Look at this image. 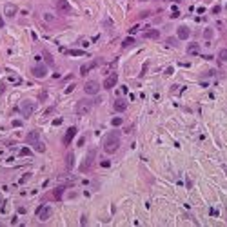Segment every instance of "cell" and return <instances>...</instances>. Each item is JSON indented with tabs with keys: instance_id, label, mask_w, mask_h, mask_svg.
I'll use <instances>...</instances> for the list:
<instances>
[{
	"instance_id": "6da1fadb",
	"label": "cell",
	"mask_w": 227,
	"mask_h": 227,
	"mask_svg": "<svg viewBox=\"0 0 227 227\" xmlns=\"http://www.w3.org/2000/svg\"><path fill=\"white\" fill-rule=\"evenodd\" d=\"M120 147V131H109L104 138V151L107 155H115Z\"/></svg>"
},
{
	"instance_id": "7a4b0ae2",
	"label": "cell",
	"mask_w": 227,
	"mask_h": 227,
	"mask_svg": "<svg viewBox=\"0 0 227 227\" xmlns=\"http://www.w3.org/2000/svg\"><path fill=\"white\" fill-rule=\"evenodd\" d=\"M25 142H27L29 145H33L36 153H44V151H45L44 142H40V133H38V131H29L27 136H25Z\"/></svg>"
},
{
	"instance_id": "3957f363",
	"label": "cell",
	"mask_w": 227,
	"mask_h": 227,
	"mask_svg": "<svg viewBox=\"0 0 227 227\" xmlns=\"http://www.w3.org/2000/svg\"><path fill=\"white\" fill-rule=\"evenodd\" d=\"M91 107H93V102L91 100H87V98H82V100H78V104H76V115H85V113H89L91 111Z\"/></svg>"
},
{
	"instance_id": "277c9868",
	"label": "cell",
	"mask_w": 227,
	"mask_h": 227,
	"mask_svg": "<svg viewBox=\"0 0 227 227\" xmlns=\"http://www.w3.org/2000/svg\"><path fill=\"white\" fill-rule=\"evenodd\" d=\"M95 155H96V149H91L89 155H87V158H84V162L80 164V173H87L91 169V165L95 162Z\"/></svg>"
},
{
	"instance_id": "5b68a950",
	"label": "cell",
	"mask_w": 227,
	"mask_h": 227,
	"mask_svg": "<svg viewBox=\"0 0 227 227\" xmlns=\"http://www.w3.org/2000/svg\"><path fill=\"white\" fill-rule=\"evenodd\" d=\"M20 113L24 115V118H29L31 115H33V111H35V102H31V100H24L22 104H20Z\"/></svg>"
},
{
	"instance_id": "8992f818",
	"label": "cell",
	"mask_w": 227,
	"mask_h": 227,
	"mask_svg": "<svg viewBox=\"0 0 227 227\" xmlns=\"http://www.w3.org/2000/svg\"><path fill=\"white\" fill-rule=\"evenodd\" d=\"M51 215H53V209H51L49 205H40V207L36 209V216H38V220H42V222L49 220Z\"/></svg>"
},
{
	"instance_id": "52a82bcc",
	"label": "cell",
	"mask_w": 227,
	"mask_h": 227,
	"mask_svg": "<svg viewBox=\"0 0 227 227\" xmlns=\"http://www.w3.org/2000/svg\"><path fill=\"white\" fill-rule=\"evenodd\" d=\"M98 91H100V84H98V82L89 80V82L84 84V93H85V95H96Z\"/></svg>"
},
{
	"instance_id": "ba28073f",
	"label": "cell",
	"mask_w": 227,
	"mask_h": 227,
	"mask_svg": "<svg viewBox=\"0 0 227 227\" xmlns=\"http://www.w3.org/2000/svg\"><path fill=\"white\" fill-rule=\"evenodd\" d=\"M31 73H33L36 78H44V76H47V65H44V64L33 65V67H31Z\"/></svg>"
},
{
	"instance_id": "9c48e42d",
	"label": "cell",
	"mask_w": 227,
	"mask_h": 227,
	"mask_svg": "<svg viewBox=\"0 0 227 227\" xmlns=\"http://www.w3.org/2000/svg\"><path fill=\"white\" fill-rule=\"evenodd\" d=\"M56 11L60 15H69L71 13V4L67 0H56Z\"/></svg>"
},
{
	"instance_id": "30bf717a",
	"label": "cell",
	"mask_w": 227,
	"mask_h": 227,
	"mask_svg": "<svg viewBox=\"0 0 227 227\" xmlns=\"http://www.w3.org/2000/svg\"><path fill=\"white\" fill-rule=\"evenodd\" d=\"M76 133H78V129H76L75 125H73V127H69V129L65 131L64 138H62V144H64V145H69V144H71V140L76 136Z\"/></svg>"
},
{
	"instance_id": "8fae6325",
	"label": "cell",
	"mask_w": 227,
	"mask_h": 227,
	"mask_svg": "<svg viewBox=\"0 0 227 227\" xmlns=\"http://www.w3.org/2000/svg\"><path fill=\"white\" fill-rule=\"evenodd\" d=\"M113 109H115L116 113H124V111L127 109V100H125V98H116V100L113 102Z\"/></svg>"
},
{
	"instance_id": "7c38bea8",
	"label": "cell",
	"mask_w": 227,
	"mask_h": 227,
	"mask_svg": "<svg viewBox=\"0 0 227 227\" xmlns=\"http://www.w3.org/2000/svg\"><path fill=\"white\" fill-rule=\"evenodd\" d=\"M116 82H118V76H116V73L109 75V76L104 80V89H113V87L116 85Z\"/></svg>"
},
{
	"instance_id": "4fadbf2b",
	"label": "cell",
	"mask_w": 227,
	"mask_h": 227,
	"mask_svg": "<svg viewBox=\"0 0 227 227\" xmlns=\"http://www.w3.org/2000/svg\"><path fill=\"white\" fill-rule=\"evenodd\" d=\"M16 13H18V7H16L15 4H5V5H4V15H5L7 18H13Z\"/></svg>"
},
{
	"instance_id": "5bb4252c",
	"label": "cell",
	"mask_w": 227,
	"mask_h": 227,
	"mask_svg": "<svg viewBox=\"0 0 227 227\" xmlns=\"http://www.w3.org/2000/svg\"><path fill=\"white\" fill-rule=\"evenodd\" d=\"M176 36H178L180 40H187V38L191 36V31H189V27H187V25H180V27L176 29Z\"/></svg>"
},
{
	"instance_id": "9a60e30c",
	"label": "cell",
	"mask_w": 227,
	"mask_h": 227,
	"mask_svg": "<svg viewBox=\"0 0 227 227\" xmlns=\"http://www.w3.org/2000/svg\"><path fill=\"white\" fill-rule=\"evenodd\" d=\"M42 56H44V60H45V64H47L49 67H55V58H53V55H51L47 49L42 51Z\"/></svg>"
},
{
	"instance_id": "2e32d148",
	"label": "cell",
	"mask_w": 227,
	"mask_h": 227,
	"mask_svg": "<svg viewBox=\"0 0 227 227\" xmlns=\"http://www.w3.org/2000/svg\"><path fill=\"white\" fill-rule=\"evenodd\" d=\"M64 191H65V185H58L51 195H53V200H62V195H64Z\"/></svg>"
},
{
	"instance_id": "e0dca14e",
	"label": "cell",
	"mask_w": 227,
	"mask_h": 227,
	"mask_svg": "<svg viewBox=\"0 0 227 227\" xmlns=\"http://www.w3.org/2000/svg\"><path fill=\"white\" fill-rule=\"evenodd\" d=\"M144 38H151V40H158L160 38V31L158 29H149L145 35H144Z\"/></svg>"
},
{
	"instance_id": "ac0fdd59",
	"label": "cell",
	"mask_w": 227,
	"mask_h": 227,
	"mask_svg": "<svg viewBox=\"0 0 227 227\" xmlns=\"http://www.w3.org/2000/svg\"><path fill=\"white\" fill-rule=\"evenodd\" d=\"M187 53H189V55H198V53H200V45H198L196 42H191V44L187 45Z\"/></svg>"
},
{
	"instance_id": "d6986e66",
	"label": "cell",
	"mask_w": 227,
	"mask_h": 227,
	"mask_svg": "<svg viewBox=\"0 0 227 227\" xmlns=\"http://www.w3.org/2000/svg\"><path fill=\"white\" fill-rule=\"evenodd\" d=\"M73 162H75V155H73V153H67V155H65V167L71 169V167H73Z\"/></svg>"
},
{
	"instance_id": "ffe728a7",
	"label": "cell",
	"mask_w": 227,
	"mask_h": 227,
	"mask_svg": "<svg viewBox=\"0 0 227 227\" xmlns=\"http://www.w3.org/2000/svg\"><path fill=\"white\" fill-rule=\"evenodd\" d=\"M135 44H136V40H135L133 36H127V38L122 42V47L125 49V47H131V45H135Z\"/></svg>"
},
{
	"instance_id": "44dd1931",
	"label": "cell",
	"mask_w": 227,
	"mask_h": 227,
	"mask_svg": "<svg viewBox=\"0 0 227 227\" xmlns=\"http://www.w3.org/2000/svg\"><path fill=\"white\" fill-rule=\"evenodd\" d=\"M67 55H73V56H82V55H85V51H82V49H69V51H67Z\"/></svg>"
},
{
	"instance_id": "7402d4cb",
	"label": "cell",
	"mask_w": 227,
	"mask_h": 227,
	"mask_svg": "<svg viewBox=\"0 0 227 227\" xmlns=\"http://www.w3.org/2000/svg\"><path fill=\"white\" fill-rule=\"evenodd\" d=\"M204 38H205V40H211V38H213V29H211V27H207V29L204 31Z\"/></svg>"
},
{
	"instance_id": "603a6c76",
	"label": "cell",
	"mask_w": 227,
	"mask_h": 227,
	"mask_svg": "<svg viewBox=\"0 0 227 227\" xmlns=\"http://www.w3.org/2000/svg\"><path fill=\"white\" fill-rule=\"evenodd\" d=\"M218 58H220L222 62H227V49H220V53H218Z\"/></svg>"
},
{
	"instance_id": "cb8c5ba5",
	"label": "cell",
	"mask_w": 227,
	"mask_h": 227,
	"mask_svg": "<svg viewBox=\"0 0 227 227\" xmlns=\"http://www.w3.org/2000/svg\"><path fill=\"white\" fill-rule=\"evenodd\" d=\"M122 122H124V120H122L120 116H116V118H113V120H111V124H113L115 127H118V125H122Z\"/></svg>"
},
{
	"instance_id": "d4e9b609",
	"label": "cell",
	"mask_w": 227,
	"mask_h": 227,
	"mask_svg": "<svg viewBox=\"0 0 227 227\" xmlns=\"http://www.w3.org/2000/svg\"><path fill=\"white\" fill-rule=\"evenodd\" d=\"M44 18H45L49 24H53V22H55V16H53V15H49V13H45V15H44Z\"/></svg>"
},
{
	"instance_id": "484cf974",
	"label": "cell",
	"mask_w": 227,
	"mask_h": 227,
	"mask_svg": "<svg viewBox=\"0 0 227 227\" xmlns=\"http://www.w3.org/2000/svg\"><path fill=\"white\" fill-rule=\"evenodd\" d=\"M45 98H47V93H45V91H40V95H38V100H40V102H45Z\"/></svg>"
},
{
	"instance_id": "4316f807",
	"label": "cell",
	"mask_w": 227,
	"mask_h": 227,
	"mask_svg": "<svg viewBox=\"0 0 227 227\" xmlns=\"http://www.w3.org/2000/svg\"><path fill=\"white\" fill-rule=\"evenodd\" d=\"M140 27H142V25H140V24H136L135 27H131V29H129V35H133V33H136V31H138Z\"/></svg>"
},
{
	"instance_id": "83f0119b",
	"label": "cell",
	"mask_w": 227,
	"mask_h": 227,
	"mask_svg": "<svg viewBox=\"0 0 227 227\" xmlns=\"http://www.w3.org/2000/svg\"><path fill=\"white\" fill-rule=\"evenodd\" d=\"M89 69H91V65H82V69H80V73H82V75H85V73H87Z\"/></svg>"
},
{
	"instance_id": "f1b7e54d",
	"label": "cell",
	"mask_w": 227,
	"mask_h": 227,
	"mask_svg": "<svg viewBox=\"0 0 227 227\" xmlns=\"http://www.w3.org/2000/svg\"><path fill=\"white\" fill-rule=\"evenodd\" d=\"M20 155H22V156H27V155H31V151H29V149H20Z\"/></svg>"
},
{
	"instance_id": "f546056e",
	"label": "cell",
	"mask_w": 227,
	"mask_h": 227,
	"mask_svg": "<svg viewBox=\"0 0 227 227\" xmlns=\"http://www.w3.org/2000/svg\"><path fill=\"white\" fill-rule=\"evenodd\" d=\"M173 9H175V11H173V13H171V16H173V18H176V16H178V15H180V11H178V9H176V7H173Z\"/></svg>"
},
{
	"instance_id": "4dcf8cb0",
	"label": "cell",
	"mask_w": 227,
	"mask_h": 227,
	"mask_svg": "<svg viewBox=\"0 0 227 227\" xmlns=\"http://www.w3.org/2000/svg\"><path fill=\"white\" fill-rule=\"evenodd\" d=\"M167 44H169V45H175V47L178 45V42H176V40H173V38H169V40H167Z\"/></svg>"
},
{
	"instance_id": "1f68e13d",
	"label": "cell",
	"mask_w": 227,
	"mask_h": 227,
	"mask_svg": "<svg viewBox=\"0 0 227 227\" xmlns=\"http://www.w3.org/2000/svg\"><path fill=\"white\" fill-rule=\"evenodd\" d=\"M29 176H31V175H29V173H27V175H24V176H22V178H20V184H24V182H25V180H29Z\"/></svg>"
},
{
	"instance_id": "d6a6232c",
	"label": "cell",
	"mask_w": 227,
	"mask_h": 227,
	"mask_svg": "<svg viewBox=\"0 0 227 227\" xmlns=\"http://www.w3.org/2000/svg\"><path fill=\"white\" fill-rule=\"evenodd\" d=\"M220 11H222V9H220V5H215V7H213V13H215V15H218Z\"/></svg>"
},
{
	"instance_id": "836d02e7",
	"label": "cell",
	"mask_w": 227,
	"mask_h": 227,
	"mask_svg": "<svg viewBox=\"0 0 227 227\" xmlns=\"http://www.w3.org/2000/svg\"><path fill=\"white\" fill-rule=\"evenodd\" d=\"M20 125H22L20 120H13V127H20Z\"/></svg>"
},
{
	"instance_id": "e575fe53",
	"label": "cell",
	"mask_w": 227,
	"mask_h": 227,
	"mask_svg": "<svg viewBox=\"0 0 227 227\" xmlns=\"http://www.w3.org/2000/svg\"><path fill=\"white\" fill-rule=\"evenodd\" d=\"M73 89H75V84H71V85H69V87H67V89H65V93H71V91H73Z\"/></svg>"
},
{
	"instance_id": "d590c367",
	"label": "cell",
	"mask_w": 227,
	"mask_h": 227,
	"mask_svg": "<svg viewBox=\"0 0 227 227\" xmlns=\"http://www.w3.org/2000/svg\"><path fill=\"white\" fill-rule=\"evenodd\" d=\"M100 165H102V167H109V165H111V164H109V162H107V160H104V162H102V164H100Z\"/></svg>"
},
{
	"instance_id": "8d00e7d4",
	"label": "cell",
	"mask_w": 227,
	"mask_h": 227,
	"mask_svg": "<svg viewBox=\"0 0 227 227\" xmlns=\"http://www.w3.org/2000/svg\"><path fill=\"white\" fill-rule=\"evenodd\" d=\"M53 124H55V125H60V124H62V118H56V120H55Z\"/></svg>"
},
{
	"instance_id": "74e56055",
	"label": "cell",
	"mask_w": 227,
	"mask_h": 227,
	"mask_svg": "<svg viewBox=\"0 0 227 227\" xmlns=\"http://www.w3.org/2000/svg\"><path fill=\"white\" fill-rule=\"evenodd\" d=\"M209 215H213V216H216V215H218V211H216V209H211V211H209Z\"/></svg>"
},
{
	"instance_id": "f35d334b",
	"label": "cell",
	"mask_w": 227,
	"mask_h": 227,
	"mask_svg": "<svg viewBox=\"0 0 227 227\" xmlns=\"http://www.w3.org/2000/svg\"><path fill=\"white\" fill-rule=\"evenodd\" d=\"M2 27H4V18L0 16V29H2Z\"/></svg>"
},
{
	"instance_id": "ab89813d",
	"label": "cell",
	"mask_w": 227,
	"mask_h": 227,
	"mask_svg": "<svg viewBox=\"0 0 227 227\" xmlns=\"http://www.w3.org/2000/svg\"><path fill=\"white\" fill-rule=\"evenodd\" d=\"M140 2H147V0H140Z\"/></svg>"
}]
</instances>
